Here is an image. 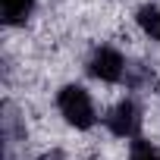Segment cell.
<instances>
[{
  "mask_svg": "<svg viewBox=\"0 0 160 160\" xmlns=\"http://www.w3.org/2000/svg\"><path fill=\"white\" fill-rule=\"evenodd\" d=\"M57 110L63 113V119L75 129H91L98 122L94 113V101L82 85H63L57 91Z\"/></svg>",
  "mask_w": 160,
  "mask_h": 160,
  "instance_id": "1",
  "label": "cell"
},
{
  "mask_svg": "<svg viewBox=\"0 0 160 160\" xmlns=\"http://www.w3.org/2000/svg\"><path fill=\"white\" fill-rule=\"evenodd\" d=\"M88 72L98 78V82H107V85L122 82V75H126V57H122L116 47L101 44V47H94L91 57H88Z\"/></svg>",
  "mask_w": 160,
  "mask_h": 160,
  "instance_id": "2",
  "label": "cell"
},
{
  "mask_svg": "<svg viewBox=\"0 0 160 160\" xmlns=\"http://www.w3.org/2000/svg\"><path fill=\"white\" fill-rule=\"evenodd\" d=\"M107 129L116 135V138H138V129H141V110L135 101H119L107 116H104Z\"/></svg>",
  "mask_w": 160,
  "mask_h": 160,
  "instance_id": "3",
  "label": "cell"
},
{
  "mask_svg": "<svg viewBox=\"0 0 160 160\" xmlns=\"http://www.w3.org/2000/svg\"><path fill=\"white\" fill-rule=\"evenodd\" d=\"M0 10H3L7 25H22L35 10V0H0Z\"/></svg>",
  "mask_w": 160,
  "mask_h": 160,
  "instance_id": "4",
  "label": "cell"
},
{
  "mask_svg": "<svg viewBox=\"0 0 160 160\" xmlns=\"http://www.w3.org/2000/svg\"><path fill=\"white\" fill-rule=\"evenodd\" d=\"M138 25L144 35H151L154 41H160V7H141L138 10Z\"/></svg>",
  "mask_w": 160,
  "mask_h": 160,
  "instance_id": "5",
  "label": "cell"
},
{
  "mask_svg": "<svg viewBox=\"0 0 160 160\" xmlns=\"http://www.w3.org/2000/svg\"><path fill=\"white\" fill-rule=\"evenodd\" d=\"M129 160H160V148L144 141V138H135L132 151H129Z\"/></svg>",
  "mask_w": 160,
  "mask_h": 160,
  "instance_id": "6",
  "label": "cell"
},
{
  "mask_svg": "<svg viewBox=\"0 0 160 160\" xmlns=\"http://www.w3.org/2000/svg\"><path fill=\"white\" fill-rule=\"evenodd\" d=\"M41 160H63V154H60V151H53V154H44Z\"/></svg>",
  "mask_w": 160,
  "mask_h": 160,
  "instance_id": "7",
  "label": "cell"
}]
</instances>
